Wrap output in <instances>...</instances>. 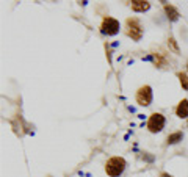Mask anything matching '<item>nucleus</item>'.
I'll list each match as a JSON object with an SVG mask.
<instances>
[{
  "instance_id": "7",
  "label": "nucleus",
  "mask_w": 188,
  "mask_h": 177,
  "mask_svg": "<svg viewBox=\"0 0 188 177\" xmlns=\"http://www.w3.org/2000/svg\"><path fill=\"white\" fill-rule=\"evenodd\" d=\"M130 6L135 13H146L151 9V2H147V0H132Z\"/></svg>"
},
{
  "instance_id": "3",
  "label": "nucleus",
  "mask_w": 188,
  "mask_h": 177,
  "mask_svg": "<svg viewBox=\"0 0 188 177\" xmlns=\"http://www.w3.org/2000/svg\"><path fill=\"white\" fill-rule=\"evenodd\" d=\"M166 126V118L162 113H152L147 119V129L151 133H160Z\"/></svg>"
},
{
  "instance_id": "5",
  "label": "nucleus",
  "mask_w": 188,
  "mask_h": 177,
  "mask_svg": "<svg viewBox=\"0 0 188 177\" xmlns=\"http://www.w3.org/2000/svg\"><path fill=\"white\" fill-rule=\"evenodd\" d=\"M137 102L138 105L141 107H149L152 104V99H154V92H152V88L149 85H144L141 86L138 91H137Z\"/></svg>"
},
{
  "instance_id": "10",
  "label": "nucleus",
  "mask_w": 188,
  "mask_h": 177,
  "mask_svg": "<svg viewBox=\"0 0 188 177\" xmlns=\"http://www.w3.org/2000/svg\"><path fill=\"white\" fill-rule=\"evenodd\" d=\"M177 78H179V81H180L182 88H183L185 91H188V74H185V72H177Z\"/></svg>"
},
{
  "instance_id": "14",
  "label": "nucleus",
  "mask_w": 188,
  "mask_h": 177,
  "mask_svg": "<svg viewBox=\"0 0 188 177\" xmlns=\"http://www.w3.org/2000/svg\"><path fill=\"white\" fill-rule=\"evenodd\" d=\"M160 177H174V175H171V174H168V172H163Z\"/></svg>"
},
{
  "instance_id": "8",
  "label": "nucleus",
  "mask_w": 188,
  "mask_h": 177,
  "mask_svg": "<svg viewBox=\"0 0 188 177\" xmlns=\"http://www.w3.org/2000/svg\"><path fill=\"white\" fill-rule=\"evenodd\" d=\"M176 115L180 119H188V99H182L176 108Z\"/></svg>"
},
{
  "instance_id": "1",
  "label": "nucleus",
  "mask_w": 188,
  "mask_h": 177,
  "mask_svg": "<svg viewBox=\"0 0 188 177\" xmlns=\"http://www.w3.org/2000/svg\"><path fill=\"white\" fill-rule=\"evenodd\" d=\"M127 168V161L122 157H111L105 163V172L110 177H119Z\"/></svg>"
},
{
  "instance_id": "15",
  "label": "nucleus",
  "mask_w": 188,
  "mask_h": 177,
  "mask_svg": "<svg viewBox=\"0 0 188 177\" xmlns=\"http://www.w3.org/2000/svg\"><path fill=\"white\" fill-rule=\"evenodd\" d=\"M186 69H188V64H186Z\"/></svg>"
},
{
  "instance_id": "11",
  "label": "nucleus",
  "mask_w": 188,
  "mask_h": 177,
  "mask_svg": "<svg viewBox=\"0 0 188 177\" xmlns=\"http://www.w3.org/2000/svg\"><path fill=\"white\" fill-rule=\"evenodd\" d=\"M168 46H169V49H171L174 53H177V55H179V52H180V50H179V46H177V41L174 39L172 36L168 39Z\"/></svg>"
},
{
  "instance_id": "13",
  "label": "nucleus",
  "mask_w": 188,
  "mask_h": 177,
  "mask_svg": "<svg viewBox=\"0 0 188 177\" xmlns=\"http://www.w3.org/2000/svg\"><path fill=\"white\" fill-rule=\"evenodd\" d=\"M143 60H144V61H152V60H154V57H152V55H147V57H144Z\"/></svg>"
},
{
  "instance_id": "2",
  "label": "nucleus",
  "mask_w": 188,
  "mask_h": 177,
  "mask_svg": "<svg viewBox=\"0 0 188 177\" xmlns=\"http://www.w3.org/2000/svg\"><path fill=\"white\" fill-rule=\"evenodd\" d=\"M100 32L107 36H116L121 32V24L118 19L107 16V17H103V21L100 24Z\"/></svg>"
},
{
  "instance_id": "6",
  "label": "nucleus",
  "mask_w": 188,
  "mask_h": 177,
  "mask_svg": "<svg viewBox=\"0 0 188 177\" xmlns=\"http://www.w3.org/2000/svg\"><path fill=\"white\" fill-rule=\"evenodd\" d=\"M163 3H165V13H166L168 21H169V22H177V21L180 19L179 9L174 6V5H169V3H166V2H163Z\"/></svg>"
},
{
  "instance_id": "9",
  "label": "nucleus",
  "mask_w": 188,
  "mask_h": 177,
  "mask_svg": "<svg viewBox=\"0 0 188 177\" xmlns=\"http://www.w3.org/2000/svg\"><path fill=\"white\" fill-rule=\"evenodd\" d=\"M183 140V132H174V133H171V135H168V138H166V143L169 144V146H174V144H179L180 141Z\"/></svg>"
},
{
  "instance_id": "4",
  "label": "nucleus",
  "mask_w": 188,
  "mask_h": 177,
  "mask_svg": "<svg viewBox=\"0 0 188 177\" xmlns=\"http://www.w3.org/2000/svg\"><path fill=\"white\" fill-rule=\"evenodd\" d=\"M126 27H127V35L133 41H140L143 38V27L137 17H129L126 21Z\"/></svg>"
},
{
  "instance_id": "12",
  "label": "nucleus",
  "mask_w": 188,
  "mask_h": 177,
  "mask_svg": "<svg viewBox=\"0 0 188 177\" xmlns=\"http://www.w3.org/2000/svg\"><path fill=\"white\" fill-rule=\"evenodd\" d=\"M143 160L147 161V163H154V161H155V157H154L152 154H149V152H144V154H143Z\"/></svg>"
}]
</instances>
